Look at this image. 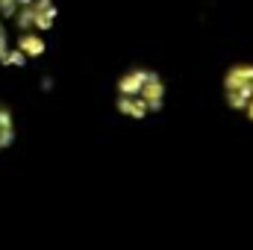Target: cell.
Listing matches in <instances>:
<instances>
[{"instance_id": "1", "label": "cell", "mask_w": 253, "mask_h": 250, "mask_svg": "<svg viewBox=\"0 0 253 250\" xmlns=\"http://www.w3.org/2000/svg\"><path fill=\"white\" fill-rule=\"evenodd\" d=\"M50 27V0H0V62H21L36 56Z\"/></svg>"}, {"instance_id": "3", "label": "cell", "mask_w": 253, "mask_h": 250, "mask_svg": "<svg viewBox=\"0 0 253 250\" xmlns=\"http://www.w3.org/2000/svg\"><path fill=\"white\" fill-rule=\"evenodd\" d=\"M227 91H230L233 106L245 109V112L253 118V68H245V71L233 74V77H230V88H227Z\"/></svg>"}, {"instance_id": "2", "label": "cell", "mask_w": 253, "mask_h": 250, "mask_svg": "<svg viewBox=\"0 0 253 250\" xmlns=\"http://www.w3.org/2000/svg\"><path fill=\"white\" fill-rule=\"evenodd\" d=\"M162 100V83L153 74H132L126 77V83L121 85V103L129 115H147L150 109H156Z\"/></svg>"}, {"instance_id": "4", "label": "cell", "mask_w": 253, "mask_h": 250, "mask_svg": "<svg viewBox=\"0 0 253 250\" xmlns=\"http://www.w3.org/2000/svg\"><path fill=\"white\" fill-rule=\"evenodd\" d=\"M9 138H12V124H9V118L0 112V147L9 144Z\"/></svg>"}]
</instances>
